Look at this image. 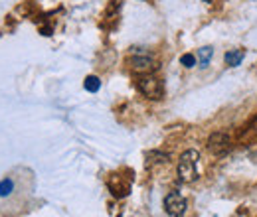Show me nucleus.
<instances>
[{
  "instance_id": "nucleus-2",
  "label": "nucleus",
  "mask_w": 257,
  "mask_h": 217,
  "mask_svg": "<svg viewBox=\"0 0 257 217\" xmlns=\"http://www.w3.org/2000/svg\"><path fill=\"white\" fill-rule=\"evenodd\" d=\"M137 87H139V91L145 95V97L155 99V101L162 99V95H164V85H162V81L157 79L155 75H151V73L141 75L139 81H137Z\"/></svg>"
},
{
  "instance_id": "nucleus-1",
  "label": "nucleus",
  "mask_w": 257,
  "mask_h": 217,
  "mask_svg": "<svg viewBox=\"0 0 257 217\" xmlns=\"http://www.w3.org/2000/svg\"><path fill=\"white\" fill-rule=\"evenodd\" d=\"M198 160L200 154L196 150H186L184 154L180 156L178 162V178L184 184H192L198 180Z\"/></svg>"
},
{
  "instance_id": "nucleus-9",
  "label": "nucleus",
  "mask_w": 257,
  "mask_h": 217,
  "mask_svg": "<svg viewBox=\"0 0 257 217\" xmlns=\"http://www.w3.org/2000/svg\"><path fill=\"white\" fill-rule=\"evenodd\" d=\"M83 87H85L89 93H97L99 87H101V81H99V77H95V75H89V77H85Z\"/></svg>"
},
{
  "instance_id": "nucleus-3",
  "label": "nucleus",
  "mask_w": 257,
  "mask_h": 217,
  "mask_svg": "<svg viewBox=\"0 0 257 217\" xmlns=\"http://www.w3.org/2000/svg\"><path fill=\"white\" fill-rule=\"evenodd\" d=\"M186 209H188V201L178 191H170L164 197V211L170 217H184Z\"/></svg>"
},
{
  "instance_id": "nucleus-11",
  "label": "nucleus",
  "mask_w": 257,
  "mask_h": 217,
  "mask_svg": "<svg viewBox=\"0 0 257 217\" xmlns=\"http://www.w3.org/2000/svg\"><path fill=\"white\" fill-rule=\"evenodd\" d=\"M180 63H182L184 67H188V69H190V67L196 65V58H194L192 54H184V56L180 58Z\"/></svg>"
},
{
  "instance_id": "nucleus-7",
  "label": "nucleus",
  "mask_w": 257,
  "mask_h": 217,
  "mask_svg": "<svg viewBox=\"0 0 257 217\" xmlns=\"http://www.w3.org/2000/svg\"><path fill=\"white\" fill-rule=\"evenodd\" d=\"M243 58H245V50H231L225 54V63L229 67H237V65H241Z\"/></svg>"
},
{
  "instance_id": "nucleus-5",
  "label": "nucleus",
  "mask_w": 257,
  "mask_h": 217,
  "mask_svg": "<svg viewBox=\"0 0 257 217\" xmlns=\"http://www.w3.org/2000/svg\"><path fill=\"white\" fill-rule=\"evenodd\" d=\"M107 186H109L111 193H113L115 197H127L128 191H131V178L121 176V174H113V176L107 180Z\"/></svg>"
},
{
  "instance_id": "nucleus-12",
  "label": "nucleus",
  "mask_w": 257,
  "mask_h": 217,
  "mask_svg": "<svg viewBox=\"0 0 257 217\" xmlns=\"http://www.w3.org/2000/svg\"><path fill=\"white\" fill-rule=\"evenodd\" d=\"M247 134H249L251 138H255V140H257V117L253 119V123L249 124V128H247Z\"/></svg>"
},
{
  "instance_id": "nucleus-10",
  "label": "nucleus",
  "mask_w": 257,
  "mask_h": 217,
  "mask_svg": "<svg viewBox=\"0 0 257 217\" xmlns=\"http://www.w3.org/2000/svg\"><path fill=\"white\" fill-rule=\"evenodd\" d=\"M12 189H14V182H12L10 178L2 180V182H0V197H6V195H10V193H12Z\"/></svg>"
},
{
  "instance_id": "nucleus-13",
  "label": "nucleus",
  "mask_w": 257,
  "mask_h": 217,
  "mask_svg": "<svg viewBox=\"0 0 257 217\" xmlns=\"http://www.w3.org/2000/svg\"><path fill=\"white\" fill-rule=\"evenodd\" d=\"M206 2H210V0H206Z\"/></svg>"
},
{
  "instance_id": "nucleus-4",
  "label": "nucleus",
  "mask_w": 257,
  "mask_h": 217,
  "mask_svg": "<svg viewBox=\"0 0 257 217\" xmlns=\"http://www.w3.org/2000/svg\"><path fill=\"white\" fill-rule=\"evenodd\" d=\"M229 146H231V140H229V136L225 132H222V130L220 132H214L210 136V140H208V150L214 156L225 154L229 150Z\"/></svg>"
},
{
  "instance_id": "nucleus-6",
  "label": "nucleus",
  "mask_w": 257,
  "mask_h": 217,
  "mask_svg": "<svg viewBox=\"0 0 257 217\" xmlns=\"http://www.w3.org/2000/svg\"><path fill=\"white\" fill-rule=\"evenodd\" d=\"M131 67H133V71H137L141 75H147V73H153L159 67V63L155 62L151 56H137V58L131 60Z\"/></svg>"
},
{
  "instance_id": "nucleus-8",
  "label": "nucleus",
  "mask_w": 257,
  "mask_h": 217,
  "mask_svg": "<svg viewBox=\"0 0 257 217\" xmlns=\"http://www.w3.org/2000/svg\"><path fill=\"white\" fill-rule=\"evenodd\" d=\"M212 56H214V50H212L210 46L200 48V52H198V62H200V67H208V63H210V60H212Z\"/></svg>"
}]
</instances>
